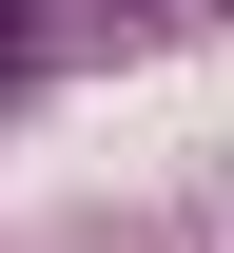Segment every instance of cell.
Wrapping results in <instances>:
<instances>
[{
	"instance_id": "1",
	"label": "cell",
	"mask_w": 234,
	"mask_h": 253,
	"mask_svg": "<svg viewBox=\"0 0 234 253\" xmlns=\"http://www.w3.org/2000/svg\"><path fill=\"white\" fill-rule=\"evenodd\" d=\"M0 39H20V0H0Z\"/></svg>"
}]
</instances>
